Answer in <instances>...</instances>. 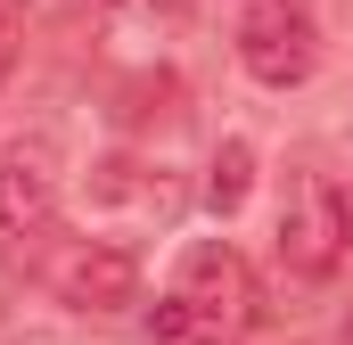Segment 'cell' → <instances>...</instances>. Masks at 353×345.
Here are the masks:
<instances>
[{"instance_id": "ba28073f", "label": "cell", "mask_w": 353, "mask_h": 345, "mask_svg": "<svg viewBox=\"0 0 353 345\" xmlns=\"http://www.w3.org/2000/svg\"><path fill=\"white\" fill-rule=\"evenodd\" d=\"M8 66H17V17H0V83H8Z\"/></svg>"}, {"instance_id": "5b68a950", "label": "cell", "mask_w": 353, "mask_h": 345, "mask_svg": "<svg viewBox=\"0 0 353 345\" xmlns=\"http://www.w3.org/2000/svg\"><path fill=\"white\" fill-rule=\"evenodd\" d=\"M50 214H58V165H50L41 140H33V148L17 140V148L0 157V239H41Z\"/></svg>"}, {"instance_id": "30bf717a", "label": "cell", "mask_w": 353, "mask_h": 345, "mask_svg": "<svg viewBox=\"0 0 353 345\" xmlns=\"http://www.w3.org/2000/svg\"><path fill=\"white\" fill-rule=\"evenodd\" d=\"M25 8H33V0H0V17H25Z\"/></svg>"}, {"instance_id": "277c9868", "label": "cell", "mask_w": 353, "mask_h": 345, "mask_svg": "<svg viewBox=\"0 0 353 345\" xmlns=\"http://www.w3.org/2000/svg\"><path fill=\"white\" fill-rule=\"evenodd\" d=\"M181 304L197 313V329H239V321H255V271H247V255L230 247V239H197L189 255H181Z\"/></svg>"}, {"instance_id": "8fae6325", "label": "cell", "mask_w": 353, "mask_h": 345, "mask_svg": "<svg viewBox=\"0 0 353 345\" xmlns=\"http://www.w3.org/2000/svg\"><path fill=\"white\" fill-rule=\"evenodd\" d=\"M189 345H230V337H189Z\"/></svg>"}, {"instance_id": "52a82bcc", "label": "cell", "mask_w": 353, "mask_h": 345, "mask_svg": "<svg viewBox=\"0 0 353 345\" xmlns=\"http://www.w3.org/2000/svg\"><path fill=\"white\" fill-rule=\"evenodd\" d=\"M148 337L157 345H189L197 337V313H189L181 296H157V304H148Z\"/></svg>"}, {"instance_id": "9c48e42d", "label": "cell", "mask_w": 353, "mask_h": 345, "mask_svg": "<svg viewBox=\"0 0 353 345\" xmlns=\"http://www.w3.org/2000/svg\"><path fill=\"white\" fill-rule=\"evenodd\" d=\"M0 345H58L50 329H0Z\"/></svg>"}, {"instance_id": "7a4b0ae2", "label": "cell", "mask_w": 353, "mask_h": 345, "mask_svg": "<svg viewBox=\"0 0 353 345\" xmlns=\"http://www.w3.org/2000/svg\"><path fill=\"white\" fill-rule=\"evenodd\" d=\"M239 66L263 90H296L312 66H321V25L304 0H255L239 17Z\"/></svg>"}, {"instance_id": "6da1fadb", "label": "cell", "mask_w": 353, "mask_h": 345, "mask_svg": "<svg viewBox=\"0 0 353 345\" xmlns=\"http://www.w3.org/2000/svg\"><path fill=\"white\" fill-rule=\"evenodd\" d=\"M353 247V214L337 197L329 172H288V197H279V263L296 279H337Z\"/></svg>"}, {"instance_id": "8992f818", "label": "cell", "mask_w": 353, "mask_h": 345, "mask_svg": "<svg viewBox=\"0 0 353 345\" xmlns=\"http://www.w3.org/2000/svg\"><path fill=\"white\" fill-rule=\"evenodd\" d=\"M247 189H255V148H247V140H222V148H214V172H205V206H214V214H239Z\"/></svg>"}, {"instance_id": "3957f363", "label": "cell", "mask_w": 353, "mask_h": 345, "mask_svg": "<svg viewBox=\"0 0 353 345\" xmlns=\"http://www.w3.org/2000/svg\"><path fill=\"white\" fill-rule=\"evenodd\" d=\"M41 279L74 313H123V304H140V255L115 247V239H66L41 263Z\"/></svg>"}]
</instances>
